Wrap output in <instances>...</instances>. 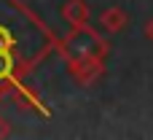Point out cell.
Listing matches in <instances>:
<instances>
[{
	"mask_svg": "<svg viewBox=\"0 0 153 140\" xmlns=\"http://www.w3.org/2000/svg\"><path fill=\"white\" fill-rule=\"evenodd\" d=\"M73 73L81 81H94V76L102 73V65H100V59H78L73 65Z\"/></svg>",
	"mask_w": 153,
	"mask_h": 140,
	"instance_id": "3957f363",
	"label": "cell"
},
{
	"mask_svg": "<svg viewBox=\"0 0 153 140\" xmlns=\"http://www.w3.org/2000/svg\"><path fill=\"white\" fill-rule=\"evenodd\" d=\"M54 49L56 40L51 30L22 0H0V97L16 92L22 103L48 113L38 97L24 89L22 78Z\"/></svg>",
	"mask_w": 153,
	"mask_h": 140,
	"instance_id": "6da1fadb",
	"label": "cell"
},
{
	"mask_svg": "<svg viewBox=\"0 0 153 140\" xmlns=\"http://www.w3.org/2000/svg\"><path fill=\"white\" fill-rule=\"evenodd\" d=\"M145 32H148V38L153 40V22H148V27H145Z\"/></svg>",
	"mask_w": 153,
	"mask_h": 140,
	"instance_id": "8992f818",
	"label": "cell"
},
{
	"mask_svg": "<svg viewBox=\"0 0 153 140\" xmlns=\"http://www.w3.org/2000/svg\"><path fill=\"white\" fill-rule=\"evenodd\" d=\"M124 24H126V13H124L121 8H108V11L102 13V27H105V30L118 32Z\"/></svg>",
	"mask_w": 153,
	"mask_h": 140,
	"instance_id": "5b68a950",
	"label": "cell"
},
{
	"mask_svg": "<svg viewBox=\"0 0 153 140\" xmlns=\"http://www.w3.org/2000/svg\"><path fill=\"white\" fill-rule=\"evenodd\" d=\"M105 51H108V43L91 27H83V24H78V30L65 43V54L73 62H78V59H100Z\"/></svg>",
	"mask_w": 153,
	"mask_h": 140,
	"instance_id": "7a4b0ae2",
	"label": "cell"
},
{
	"mask_svg": "<svg viewBox=\"0 0 153 140\" xmlns=\"http://www.w3.org/2000/svg\"><path fill=\"white\" fill-rule=\"evenodd\" d=\"M5 132H8V127H5V124H3V119H0V135H5Z\"/></svg>",
	"mask_w": 153,
	"mask_h": 140,
	"instance_id": "52a82bcc",
	"label": "cell"
},
{
	"mask_svg": "<svg viewBox=\"0 0 153 140\" xmlns=\"http://www.w3.org/2000/svg\"><path fill=\"white\" fill-rule=\"evenodd\" d=\"M62 13H65V19H67V22H73L75 27H78V24H83V22H86V16H89V13H86L83 0H70V3L62 8Z\"/></svg>",
	"mask_w": 153,
	"mask_h": 140,
	"instance_id": "277c9868",
	"label": "cell"
}]
</instances>
